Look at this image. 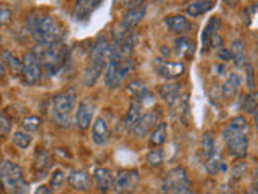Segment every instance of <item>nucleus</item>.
Segmentation results:
<instances>
[{"mask_svg": "<svg viewBox=\"0 0 258 194\" xmlns=\"http://www.w3.org/2000/svg\"><path fill=\"white\" fill-rule=\"evenodd\" d=\"M26 29L37 45H47L63 40V28L52 15L31 13L26 18Z\"/></svg>", "mask_w": 258, "mask_h": 194, "instance_id": "1", "label": "nucleus"}, {"mask_svg": "<svg viewBox=\"0 0 258 194\" xmlns=\"http://www.w3.org/2000/svg\"><path fill=\"white\" fill-rule=\"evenodd\" d=\"M248 134L250 125L244 115H237L228 121L223 128V142L228 154L234 159H244L248 152Z\"/></svg>", "mask_w": 258, "mask_h": 194, "instance_id": "2", "label": "nucleus"}, {"mask_svg": "<svg viewBox=\"0 0 258 194\" xmlns=\"http://www.w3.org/2000/svg\"><path fill=\"white\" fill-rule=\"evenodd\" d=\"M39 59L42 70H45L48 75H56L60 73L70 60V51L68 45L58 40V42L47 44V45H37V51H32Z\"/></svg>", "mask_w": 258, "mask_h": 194, "instance_id": "3", "label": "nucleus"}, {"mask_svg": "<svg viewBox=\"0 0 258 194\" xmlns=\"http://www.w3.org/2000/svg\"><path fill=\"white\" fill-rule=\"evenodd\" d=\"M108 48L110 42L108 39L103 34H100L95 39V42L92 45V52H91V60L84 71V84L86 86H94L97 83V79L102 76V73L107 68L108 63Z\"/></svg>", "mask_w": 258, "mask_h": 194, "instance_id": "4", "label": "nucleus"}, {"mask_svg": "<svg viewBox=\"0 0 258 194\" xmlns=\"http://www.w3.org/2000/svg\"><path fill=\"white\" fill-rule=\"evenodd\" d=\"M78 92L73 87H68L56 94L50 101V118L60 128H70L73 121V110L76 107Z\"/></svg>", "mask_w": 258, "mask_h": 194, "instance_id": "5", "label": "nucleus"}, {"mask_svg": "<svg viewBox=\"0 0 258 194\" xmlns=\"http://www.w3.org/2000/svg\"><path fill=\"white\" fill-rule=\"evenodd\" d=\"M0 184L8 194H29V183L23 168L12 160L0 164Z\"/></svg>", "mask_w": 258, "mask_h": 194, "instance_id": "6", "label": "nucleus"}, {"mask_svg": "<svg viewBox=\"0 0 258 194\" xmlns=\"http://www.w3.org/2000/svg\"><path fill=\"white\" fill-rule=\"evenodd\" d=\"M136 63L134 59H127V60H121L118 57L108 55V63L107 68H105V86L108 89H116L124 83V79L127 75L134 70Z\"/></svg>", "mask_w": 258, "mask_h": 194, "instance_id": "7", "label": "nucleus"}, {"mask_svg": "<svg viewBox=\"0 0 258 194\" xmlns=\"http://www.w3.org/2000/svg\"><path fill=\"white\" fill-rule=\"evenodd\" d=\"M190 180L187 175V170L184 167H174L166 173L163 178V183H161V189L165 194H171L176 191H181L185 188H190Z\"/></svg>", "mask_w": 258, "mask_h": 194, "instance_id": "8", "label": "nucleus"}, {"mask_svg": "<svg viewBox=\"0 0 258 194\" xmlns=\"http://www.w3.org/2000/svg\"><path fill=\"white\" fill-rule=\"evenodd\" d=\"M139 172L137 170H118L116 175H113V191L116 194H131L136 191L139 184Z\"/></svg>", "mask_w": 258, "mask_h": 194, "instance_id": "9", "label": "nucleus"}, {"mask_svg": "<svg viewBox=\"0 0 258 194\" xmlns=\"http://www.w3.org/2000/svg\"><path fill=\"white\" fill-rule=\"evenodd\" d=\"M23 68H21V78L28 86H36L42 79V65H40L36 54L29 51L23 57Z\"/></svg>", "mask_w": 258, "mask_h": 194, "instance_id": "10", "label": "nucleus"}, {"mask_svg": "<svg viewBox=\"0 0 258 194\" xmlns=\"http://www.w3.org/2000/svg\"><path fill=\"white\" fill-rule=\"evenodd\" d=\"M95 109H97L95 102L91 99V97H84V99L78 104V109L75 112V125L79 129H87L92 123Z\"/></svg>", "mask_w": 258, "mask_h": 194, "instance_id": "11", "label": "nucleus"}, {"mask_svg": "<svg viewBox=\"0 0 258 194\" xmlns=\"http://www.w3.org/2000/svg\"><path fill=\"white\" fill-rule=\"evenodd\" d=\"M153 68H155L158 76H161L166 81L176 79L185 73V65L182 62H168L163 59H157L155 63H153Z\"/></svg>", "mask_w": 258, "mask_h": 194, "instance_id": "12", "label": "nucleus"}, {"mask_svg": "<svg viewBox=\"0 0 258 194\" xmlns=\"http://www.w3.org/2000/svg\"><path fill=\"white\" fill-rule=\"evenodd\" d=\"M126 89H127V92L134 97V102L141 104L142 107H145V105H152L155 102V97H153V92L150 91V87L141 79L129 81Z\"/></svg>", "mask_w": 258, "mask_h": 194, "instance_id": "13", "label": "nucleus"}, {"mask_svg": "<svg viewBox=\"0 0 258 194\" xmlns=\"http://www.w3.org/2000/svg\"><path fill=\"white\" fill-rule=\"evenodd\" d=\"M160 117H161V112H160L158 109H157V112H155V110H152V112L144 113V115L141 117V120L137 121V125H136V128L133 129V133H134L136 136H139V137L145 136V134L150 133L152 129L160 123Z\"/></svg>", "mask_w": 258, "mask_h": 194, "instance_id": "14", "label": "nucleus"}, {"mask_svg": "<svg viewBox=\"0 0 258 194\" xmlns=\"http://www.w3.org/2000/svg\"><path fill=\"white\" fill-rule=\"evenodd\" d=\"M67 181L78 192L91 191V176H89L86 170H71L70 175L67 176Z\"/></svg>", "mask_w": 258, "mask_h": 194, "instance_id": "15", "label": "nucleus"}, {"mask_svg": "<svg viewBox=\"0 0 258 194\" xmlns=\"http://www.w3.org/2000/svg\"><path fill=\"white\" fill-rule=\"evenodd\" d=\"M165 24H166V28L174 32V34L177 36H184V34H187V32H190L192 29V23L187 20V16H184V15H171V16H166L165 18Z\"/></svg>", "mask_w": 258, "mask_h": 194, "instance_id": "16", "label": "nucleus"}, {"mask_svg": "<svg viewBox=\"0 0 258 194\" xmlns=\"http://www.w3.org/2000/svg\"><path fill=\"white\" fill-rule=\"evenodd\" d=\"M102 2H91V0H81V2L75 4V10H73V20L84 23L89 20V16L92 15V12L99 7Z\"/></svg>", "mask_w": 258, "mask_h": 194, "instance_id": "17", "label": "nucleus"}, {"mask_svg": "<svg viewBox=\"0 0 258 194\" xmlns=\"http://www.w3.org/2000/svg\"><path fill=\"white\" fill-rule=\"evenodd\" d=\"M92 141L97 146H105L110 141V128L103 117H99L92 123Z\"/></svg>", "mask_w": 258, "mask_h": 194, "instance_id": "18", "label": "nucleus"}, {"mask_svg": "<svg viewBox=\"0 0 258 194\" xmlns=\"http://www.w3.org/2000/svg\"><path fill=\"white\" fill-rule=\"evenodd\" d=\"M94 181H95L97 189H99L102 194H105V192H108L113 186V173L108 168L97 167L94 170Z\"/></svg>", "mask_w": 258, "mask_h": 194, "instance_id": "19", "label": "nucleus"}, {"mask_svg": "<svg viewBox=\"0 0 258 194\" xmlns=\"http://www.w3.org/2000/svg\"><path fill=\"white\" fill-rule=\"evenodd\" d=\"M174 52L177 57H181V59L192 60L194 54H196V42H194L190 37H185V36L177 37L174 40Z\"/></svg>", "mask_w": 258, "mask_h": 194, "instance_id": "20", "label": "nucleus"}, {"mask_svg": "<svg viewBox=\"0 0 258 194\" xmlns=\"http://www.w3.org/2000/svg\"><path fill=\"white\" fill-rule=\"evenodd\" d=\"M205 170L210 175H218L220 172H224L226 170V164H224L223 152H221L220 146L213 151L212 156L205 159Z\"/></svg>", "mask_w": 258, "mask_h": 194, "instance_id": "21", "label": "nucleus"}, {"mask_svg": "<svg viewBox=\"0 0 258 194\" xmlns=\"http://www.w3.org/2000/svg\"><path fill=\"white\" fill-rule=\"evenodd\" d=\"M220 28H221V18H218V16H213V18H210V21L207 23V26L204 28V32H202V52H208L210 51V39H212L216 32H220Z\"/></svg>", "mask_w": 258, "mask_h": 194, "instance_id": "22", "label": "nucleus"}, {"mask_svg": "<svg viewBox=\"0 0 258 194\" xmlns=\"http://www.w3.org/2000/svg\"><path fill=\"white\" fill-rule=\"evenodd\" d=\"M240 84H242V81L237 73H229L228 78H226V81L221 86V92H223L224 99H231V97L236 95L240 89Z\"/></svg>", "mask_w": 258, "mask_h": 194, "instance_id": "23", "label": "nucleus"}, {"mask_svg": "<svg viewBox=\"0 0 258 194\" xmlns=\"http://www.w3.org/2000/svg\"><path fill=\"white\" fill-rule=\"evenodd\" d=\"M142 115H144V107L141 104L133 101L131 105H129V109H127L126 118H124V128L127 129V131H133Z\"/></svg>", "mask_w": 258, "mask_h": 194, "instance_id": "24", "label": "nucleus"}, {"mask_svg": "<svg viewBox=\"0 0 258 194\" xmlns=\"http://www.w3.org/2000/svg\"><path fill=\"white\" fill-rule=\"evenodd\" d=\"M231 60L234 62V65H236L237 68H244L245 65L248 63L247 62V55H245V47H244V42L242 40H234V42L231 44Z\"/></svg>", "mask_w": 258, "mask_h": 194, "instance_id": "25", "label": "nucleus"}, {"mask_svg": "<svg viewBox=\"0 0 258 194\" xmlns=\"http://www.w3.org/2000/svg\"><path fill=\"white\" fill-rule=\"evenodd\" d=\"M213 7H215V2H212V0H208V2L207 0H197V2H189L185 5V13L192 16V18H197V16H202L207 12H210Z\"/></svg>", "mask_w": 258, "mask_h": 194, "instance_id": "26", "label": "nucleus"}, {"mask_svg": "<svg viewBox=\"0 0 258 194\" xmlns=\"http://www.w3.org/2000/svg\"><path fill=\"white\" fill-rule=\"evenodd\" d=\"M166 133H168V125L165 121H160V123L150 131V146L152 148L158 149L161 144L166 141Z\"/></svg>", "mask_w": 258, "mask_h": 194, "instance_id": "27", "label": "nucleus"}, {"mask_svg": "<svg viewBox=\"0 0 258 194\" xmlns=\"http://www.w3.org/2000/svg\"><path fill=\"white\" fill-rule=\"evenodd\" d=\"M2 63H7L8 70L13 76H21V68H23V63L20 59H16V55H13L10 51H2Z\"/></svg>", "mask_w": 258, "mask_h": 194, "instance_id": "28", "label": "nucleus"}, {"mask_svg": "<svg viewBox=\"0 0 258 194\" xmlns=\"http://www.w3.org/2000/svg\"><path fill=\"white\" fill-rule=\"evenodd\" d=\"M218 148V142L215 139L213 133H205L202 136V142H200V149H202V154H204V157H210L213 154V151Z\"/></svg>", "mask_w": 258, "mask_h": 194, "instance_id": "29", "label": "nucleus"}, {"mask_svg": "<svg viewBox=\"0 0 258 194\" xmlns=\"http://www.w3.org/2000/svg\"><path fill=\"white\" fill-rule=\"evenodd\" d=\"M52 165L50 154L47 151H37L34 156V168H39V172H47Z\"/></svg>", "mask_w": 258, "mask_h": 194, "instance_id": "30", "label": "nucleus"}, {"mask_svg": "<svg viewBox=\"0 0 258 194\" xmlns=\"http://www.w3.org/2000/svg\"><path fill=\"white\" fill-rule=\"evenodd\" d=\"M13 144L16 146L18 149H28L29 146L32 144V136L29 133H24V131H15L13 133Z\"/></svg>", "mask_w": 258, "mask_h": 194, "instance_id": "31", "label": "nucleus"}, {"mask_svg": "<svg viewBox=\"0 0 258 194\" xmlns=\"http://www.w3.org/2000/svg\"><path fill=\"white\" fill-rule=\"evenodd\" d=\"M40 125H42V121H40V118L39 117H36V115H29V117H26L23 121H21V131H24V133H34V131H37V129L40 128Z\"/></svg>", "mask_w": 258, "mask_h": 194, "instance_id": "32", "label": "nucleus"}, {"mask_svg": "<svg viewBox=\"0 0 258 194\" xmlns=\"http://www.w3.org/2000/svg\"><path fill=\"white\" fill-rule=\"evenodd\" d=\"M64 183H67V175H64L63 170L56 168L55 172L52 173V176H50V186H48V188H50L53 192L60 191L64 186Z\"/></svg>", "mask_w": 258, "mask_h": 194, "instance_id": "33", "label": "nucleus"}, {"mask_svg": "<svg viewBox=\"0 0 258 194\" xmlns=\"http://www.w3.org/2000/svg\"><path fill=\"white\" fill-rule=\"evenodd\" d=\"M147 164L150 167H160L163 164V152H161V149H152L147 154Z\"/></svg>", "mask_w": 258, "mask_h": 194, "instance_id": "34", "label": "nucleus"}, {"mask_svg": "<svg viewBox=\"0 0 258 194\" xmlns=\"http://www.w3.org/2000/svg\"><path fill=\"white\" fill-rule=\"evenodd\" d=\"M242 110H244L245 113H255V110H256V94H255V91L252 94L245 95V99L242 101Z\"/></svg>", "mask_w": 258, "mask_h": 194, "instance_id": "35", "label": "nucleus"}, {"mask_svg": "<svg viewBox=\"0 0 258 194\" xmlns=\"http://www.w3.org/2000/svg\"><path fill=\"white\" fill-rule=\"evenodd\" d=\"M12 129V121L4 112H0V137H5Z\"/></svg>", "mask_w": 258, "mask_h": 194, "instance_id": "36", "label": "nucleus"}, {"mask_svg": "<svg viewBox=\"0 0 258 194\" xmlns=\"http://www.w3.org/2000/svg\"><path fill=\"white\" fill-rule=\"evenodd\" d=\"M12 21V10L7 5H0V26H5Z\"/></svg>", "mask_w": 258, "mask_h": 194, "instance_id": "37", "label": "nucleus"}, {"mask_svg": "<svg viewBox=\"0 0 258 194\" xmlns=\"http://www.w3.org/2000/svg\"><path fill=\"white\" fill-rule=\"evenodd\" d=\"M244 68H245V75H247L245 84L248 86L250 91L253 92V89H255V81H253V68H252V65H250V63H247Z\"/></svg>", "mask_w": 258, "mask_h": 194, "instance_id": "38", "label": "nucleus"}, {"mask_svg": "<svg viewBox=\"0 0 258 194\" xmlns=\"http://www.w3.org/2000/svg\"><path fill=\"white\" fill-rule=\"evenodd\" d=\"M218 59H221V60H224V62L231 60V52H229V48H224V47L218 48Z\"/></svg>", "mask_w": 258, "mask_h": 194, "instance_id": "39", "label": "nucleus"}, {"mask_svg": "<svg viewBox=\"0 0 258 194\" xmlns=\"http://www.w3.org/2000/svg\"><path fill=\"white\" fill-rule=\"evenodd\" d=\"M245 172H247V165H242L240 168L236 167V168L232 170V178H234V180H240L242 175H244Z\"/></svg>", "mask_w": 258, "mask_h": 194, "instance_id": "40", "label": "nucleus"}, {"mask_svg": "<svg viewBox=\"0 0 258 194\" xmlns=\"http://www.w3.org/2000/svg\"><path fill=\"white\" fill-rule=\"evenodd\" d=\"M34 194H55L48 186H45V184H40L39 188L36 189V192Z\"/></svg>", "mask_w": 258, "mask_h": 194, "instance_id": "41", "label": "nucleus"}, {"mask_svg": "<svg viewBox=\"0 0 258 194\" xmlns=\"http://www.w3.org/2000/svg\"><path fill=\"white\" fill-rule=\"evenodd\" d=\"M171 194H196L192 191V188H185V189H181V191H176V192H171Z\"/></svg>", "mask_w": 258, "mask_h": 194, "instance_id": "42", "label": "nucleus"}, {"mask_svg": "<svg viewBox=\"0 0 258 194\" xmlns=\"http://www.w3.org/2000/svg\"><path fill=\"white\" fill-rule=\"evenodd\" d=\"M5 76V65L2 63V60H0V79H2Z\"/></svg>", "mask_w": 258, "mask_h": 194, "instance_id": "43", "label": "nucleus"}, {"mask_svg": "<svg viewBox=\"0 0 258 194\" xmlns=\"http://www.w3.org/2000/svg\"><path fill=\"white\" fill-rule=\"evenodd\" d=\"M247 194H256V191H255V188H250Z\"/></svg>", "mask_w": 258, "mask_h": 194, "instance_id": "44", "label": "nucleus"}]
</instances>
